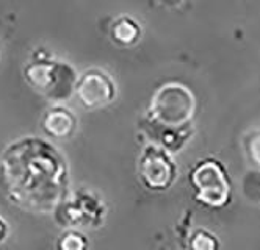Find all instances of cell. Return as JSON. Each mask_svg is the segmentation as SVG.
Returning a JSON list of instances; mask_svg holds the SVG:
<instances>
[{"label": "cell", "instance_id": "8992f818", "mask_svg": "<svg viewBox=\"0 0 260 250\" xmlns=\"http://www.w3.org/2000/svg\"><path fill=\"white\" fill-rule=\"evenodd\" d=\"M176 174V166L163 147L149 144L141 150L138 158V175L147 189H168L173 185Z\"/></svg>", "mask_w": 260, "mask_h": 250}, {"label": "cell", "instance_id": "3957f363", "mask_svg": "<svg viewBox=\"0 0 260 250\" xmlns=\"http://www.w3.org/2000/svg\"><path fill=\"white\" fill-rule=\"evenodd\" d=\"M27 83L49 100L69 99L77 82V74L69 64L61 61H31L25 66Z\"/></svg>", "mask_w": 260, "mask_h": 250}, {"label": "cell", "instance_id": "8fae6325", "mask_svg": "<svg viewBox=\"0 0 260 250\" xmlns=\"http://www.w3.org/2000/svg\"><path fill=\"white\" fill-rule=\"evenodd\" d=\"M190 245L193 248H215L216 247V241L212 235H209L204 230H199L193 235V241L190 242Z\"/></svg>", "mask_w": 260, "mask_h": 250}, {"label": "cell", "instance_id": "52a82bcc", "mask_svg": "<svg viewBox=\"0 0 260 250\" xmlns=\"http://www.w3.org/2000/svg\"><path fill=\"white\" fill-rule=\"evenodd\" d=\"M80 103L86 110H98L115 100L116 86L110 75L101 69H88L77 77L74 86Z\"/></svg>", "mask_w": 260, "mask_h": 250}, {"label": "cell", "instance_id": "5b68a950", "mask_svg": "<svg viewBox=\"0 0 260 250\" xmlns=\"http://www.w3.org/2000/svg\"><path fill=\"white\" fill-rule=\"evenodd\" d=\"M58 224L63 227H82L96 228L102 224L105 206L99 197L88 191H77L58 203L53 211Z\"/></svg>", "mask_w": 260, "mask_h": 250}, {"label": "cell", "instance_id": "9c48e42d", "mask_svg": "<svg viewBox=\"0 0 260 250\" xmlns=\"http://www.w3.org/2000/svg\"><path fill=\"white\" fill-rule=\"evenodd\" d=\"M141 34L140 25L130 17H119L111 27V38L119 46H134Z\"/></svg>", "mask_w": 260, "mask_h": 250}, {"label": "cell", "instance_id": "277c9868", "mask_svg": "<svg viewBox=\"0 0 260 250\" xmlns=\"http://www.w3.org/2000/svg\"><path fill=\"white\" fill-rule=\"evenodd\" d=\"M190 182L198 202L212 208H219L229 202L231 185L226 177L224 167L218 161H199L191 170Z\"/></svg>", "mask_w": 260, "mask_h": 250}, {"label": "cell", "instance_id": "7a4b0ae2", "mask_svg": "<svg viewBox=\"0 0 260 250\" xmlns=\"http://www.w3.org/2000/svg\"><path fill=\"white\" fill-rule=\"evenodd\" d=\"M194 113V97L191 91L179 83L160 86L151 100L147 122L158 128V138L165 149L176 152L187 141L190 133L187 125Z\"/></svg>", "mask_w": 260, "mask_h": 250}, {"label": "cell", "instance_id": "30bf717a", "mask_svg": "<svg viewBox=\"0 0 260 250\" xmlns=\"http://www.w3.org/2000/svg\"><path fill=\"white\" fill-rule=\"evenodd\" d=\"M86 245H88V241L85 239V236L79 232H74V230H69V232L63 233L58 241V248L61 250H82Z\"/></svg>", "mask_w": 260, "mask_h": 250}, {"label": "cell", "instance_id": "ba28073f", "mask_svg": "<svg viewBox=\"0 0 260 250\" xmlns=\"http://www.w3.org/2000/svg\"><path fill=\"white\" fill-rule=\"evenodd\" d=\"M41 125L49 136L64 139V138H71L74 131H76L77 119L71 110L64 106H52L44 113Z\"/></svg>", "mask_w": 260, "mask_h": 250}, {"label": "cell", "instance_id": "7c38bea8", "mask_svg": "<svg viewBox=\"0 0 260 250\" xmlns=\"http://www.w3.org/2000/svg\"><path fill=\"white\" fill-rule=\"evenodd\" d=\"M8 235V224L4 218H0V242H4Z\"/></svg>", "mask_w": 260, "mask_h": 250}, {"label": "cell", "instance_id": "6da1fadb", "mask_svg": "<svg viewBox=\"0 0 260 250\" xmlns=\"http://www.w3.org/2000/svg\"><path fill=\"white\" fill-rule=\"evenodd\" d=\"M68 166L61 153L38 138L10 144L0 157V185L13 205L33 215H50L64 199Z\"/></svg>", "mask_w": 260, "mask_h": 250}]
</instances>
